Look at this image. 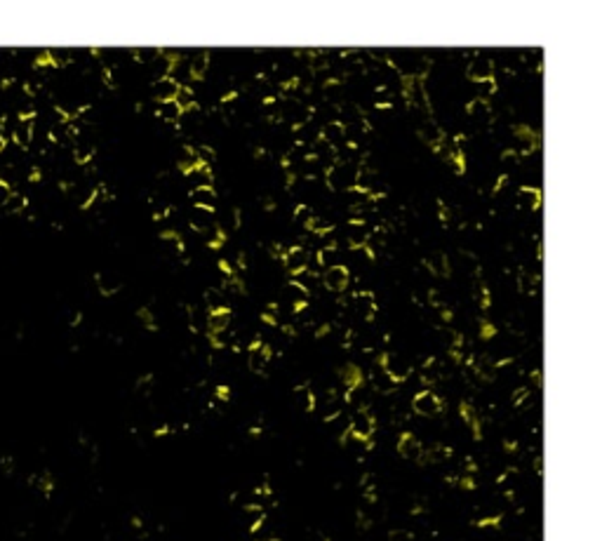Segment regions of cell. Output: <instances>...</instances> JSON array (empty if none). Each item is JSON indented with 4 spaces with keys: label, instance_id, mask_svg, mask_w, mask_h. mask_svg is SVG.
<instances>
[{
    "label": "cell",
    "instance_id": "obj_15",
    "mask_svg": "<svg viewBox=\"0 0 602 541\" xmlns=\"http://www.w3.org/2000/svg\"><path fill=\"white\" fill-rule=\"evenodd\" d=\"M210 52L207 50H198L193 52L189 59H186V66H189V75L191 80H203L207 75V68H210Z\"/></svg>",
    "mask_w": 602,
    "mask_h": 541
},
{
    "label": "cell",
    "instance_id": "obj_20",
    "mask_svg": "<svg viewBox=\"0 0 602 541\" xmlns=\"http://www.w3.org/2000/svg\"><path fill=\"white\" fill-rule=\"evenodd\" d=\"M224 308H229L224 289L222 287H207L205 289V311L215 313V311H224Z\"/></svg>",
    "mask_w": 602,
    "mask_h": 541
},
{
    "label": "cell",
    "instance_id": "obj_14",
    "mask_svg": "<svg viewBox=\"0 0 602 541\" xmlns=\"http://www.w3.org/2000/svg\"><path fill=\"white\" fill-rule=\"evenodd\" d=\"M189 201L193 208L198 210H207V212H215V205H217V191L215 186H203V189H191L189 191Z\"/></svg>",
    "mask_w": 602,
    "mask_h": 541
},
{
    "label": "cell",
    "instance_id": "obj_17",
    "mask_svg": "<svg viewBox=\"0 0 602 541\" xmlns=\"http://www.w3.org/2000/svg\"><path fill=\"white\" fill-rule=\"evenodd\" d=\"M515 198H517L520 210H527V212L539 210V205H541V191L536 189V186H520Z\"/></svg>",
    "mask_w": 602,
    "mask_h": 541
},
{
    "label": "cell",
    "instance_id": "obj_22",
    "mask_svg": "<svg viewBox=\"0 0 602 541\" xmlns=\"http://www.w3.org/2000/svg\"><path fill=\"white\" fill-rule=\"evenodd\" d=\"M155 113H158V118H163L165 122H177L184 111H181V106L172 99V101H163V104H158V111Z\"/></svg>",
    "mask_w": 602,
    "mask_h": 541
},
{
    "label": "cell",
    "instance_id": "obj_12",
    "mask_svg": "<svg viewBox=\"0 0 602 541\" xmlns=\"http://www.w3.org/2000/svg\"><path fill=\"white\" fill-rule=\"evenodd\" d=\"M466 113H468V118L473 120L478 127H487L492 122V106L487 99H478V96H473V99L466 104Z\"/></svg>",
    "mask_w": 602,
    "mask_h": 541
},
{
    "label": "cell",
    "instance_id": "obj_3",
    "mask_svg": "<svg viewBox=\"0 0 602 541\" xmlns=\"http://www.w3.org/2000/svg\"><path fill=\"white\" fill-rule=\"evenodd\" d=\"M379 367L381 370L386 372V377L391 379L393 384H403V382H407V379H410V375H412V365H410V360H407L403 353H398V351H388V353H384V356H381V363H379Z\"/></svg>",
    "mask_w": 602,
    "mask_h": 541
},
{
    "label": "cell",
    "instance_id": "obj_8",
    "mask_svg": "<svg viewBox=\"0 0 602 541\" xmlns=\"http://www.w3.org/2000/svg\"><path fill=\"white\" fill-rule=\"evenodd\" d=\"M280 261H282V266L289 270V273L294 275H299V273H303V270L308 268V261H310V257H308V250L303 247V245H292V247H287L282 252V257H280Z\"/></svg>",
    "mask_w": 602,
    "mask_h": 541
},
{
    "label": "cell",
    "instance_id": "obj_5",
    "mask_svg": "<svg viewBox=\"0 0 602 541\" xmlns=\"http://www.w3.org/2000/svg\"><path fill=\"white\" fill-rule=\"evenodd\" d=\"M466 78L473 82V85L494 80V59L485 52H475L468 59V66H466Z\"/></svg>",
    "mask_w": 602,
    "mask_h": 541
},
{
    "label": "cell",
    "instance_id": "obj_1",
    "mask_svg": "<svg viewBox=\"0 0 602 541\" xmlns=\"http://www.w3.org/2000/svg\"><path fill=\"white\" fill-rule=\"evenodd\" d=\"M325 186L329 191L339 193H351L358 186V163H346V160H336L332 167H327Z\"/></svg>",
    "mask_w": 602,
    "mask_h": 541
},
{
    "label": "cell",
    "instance_id": "obj_9",
    "mask_svg": "<svg viewBox=\"0 0 602 541\" xmlns=\"http://www.w3.org/2000/svg\"><path fill=\"white\" fill-rule=\"evenodd\" d=\"M351 282V270H348L344 264H336V266H329L325 268L322 273V285H325L329 292H344Z\"/></svg>",
    "mask_w": 602,
    "mask_h": 541
},
{
    "label": "cell",
    "instance_id": "obj_19",
    "mask_svg": "<svg viewBox=\"0 0 602 541\" xmlns=\"http://www.w3.org/2000/svg\"><path fill=\"white\" fill-rule=\"evenodd\" d=\"M231 325V311L224 308V311H215V313H207V334H217V332H226Z\"/></svg>",
    "mask_w": 602,
    "mask_h": 541
},
{
    "label": "cell",
    "instance_id": "obj_21",
    "mask_svg": "<svg viewBox=\"0 0 602 541\" xmlns=\"http://www.w3.org/2000/svg\"><path fill=\"white\" fill-rule=\"evenodd\" d=\"M459 412H461V417H464V421L468 424L471 426V431H473V438L475 440H480L482 438V428H480V417H478V412H475V407L471 403H461L459 405Z\"/></svg>",
    "mask_w": 602,
    "mask_h": 541
},
{
    "label": "cell",
    "instance_id": "obj_24",
    "mask_svg": "<svg viewBox=\"0 0 602 541\" xmlns=\"http://www.w3.org/2000/svg\"><path fill=\"white\" fill-rule=\"evenodd\" d=\"M391 541H414V534L410 530H393Z\"/></svg>",
    "mask_w": 602,
    "mask_h": 541
},
{
    "label": "cell",
    "instance_id": "obj_18",
    "mask_svg": "<svg viewBox=\"0 0 602 541\" xmlns=\"http://www.w3.org/2000/svg\"><path fill=\"white\" fill-rule=\"evenodd\" d=\"M122 280L118 273H113V270H101V273H96V287H99V292L103 294V297H111V294H115L120 289Z\"/></svg>",
    "mask_w": 602,
    "mask_h": 541
},
{
    "label": "cell",
    "instance_id": "obj_26",
    "mask_svg": "<svg viewBox=\"0 0 602 541\" xmlns=\"http://www.w3.org/2000/svg\"><path fill=\"white\" fill-rule=\"evenodd\" d=\"M217 396H219V401H229V396H231L229 386H219V389H217Z\"/></svg>",
    "mask_w": 602,
    "mask_h": 541
},
{
    "label": "cell",
    "instance_id": "obj_7",
    "mask_svg": "<svg viewBox=\"0 0 602 541\" xmlns=\"http://www.w3.org/2000/svg\"><path fill=\"white\" fill-rule=\"evenodd\" d=\"M271 358H273V351H271V346L266 344V341H259L255 339L250 344L248 349V367L255 375H264V370L268 367Z\"/></svg>",
    "mask_w": 602,
    "mask_h": 541
},
{
    "label": "cell",
    "instance_id": "obj_11",
    "mask_svg": "<svg viewBox=\"0 0 602 541\" xmlns=\"http://www.w3.org/2000/svg\"><path fill=\"white\" fill-rule=\"evenodd\" d=\"M179 87H181V85L172 78V75H165V78H155V80L151 82V94H153V99L158 101V104H163V101L177 99Z\"/></svg>",
    "mask_w": 602,
    "mask_h": 541
},
{
    "label": "cell",
    "instance_id": "obj_23",
    "mask_svg": "<svg viewBox=\"0 0 602 541\" xmlns=\"http://www.w3.org/2000/svg\"><path fill=\"white\" fill-rule=\"evenodd\" d=\"M529 398H532V391L527 389V386H522V389H517L513 393V398H510V403L515 405V407H522V405L529 403Z\"/></svg>",
    "mask_w": 602,
    "mask_h": 541
},
{
    "label": "cell",
    "instance_id": "obj_6",
    "mask_svg": "<svg viewBox=\"0 0 602 541\" xmlns=\"http://www.w3.org/2000/svg\"><path fill=\"white\" fill-rule=\"evenodd\" d=\"M443 398L438 396L433 389H424L419 391L417 396L412 398V410L417 412L419 417H429V419H433V417H438L440 412H443Z\"/></svg>",
    "mask_w": 602,
    "mask_h": 541
},
{
    "label": "cell",
    "instance_id": "obj_13",
    "mask_svg": "<svg viewBox=\"0 0 602 541\" xmlns=\"http://www.w3.org/2000/svg\"><path fill=\"white\" fill-rule=\"evenodd\" d=\"M396 449H398V454L403 456V459H410V461H419V459H422V454H424L422 442H419V438L414 433H403V435H400L398 442H396Z\"/></svg>",
    "mask_w": 602,
    "mask_h": 541
},
{
    "label": "cell",
    "instance_id": "obj_10",
    "mask_svg": "<svg viewBox=\"0 0 602 541\" xmlns=\"http://www.w3.org/2000/svg\"><path fill=\"white\" fill-rule=\"evenodd\" d=\"M353 313L358 315L360 320H370L377 315V299H374L372 292H367V289H360V292L353 294Z\"/></svg>",
    "mask_w": 602,
    "mask_h": 541
},
{
    "label": "cell",
    "instance_id": "obj_16",
    "mask_svg": "<svg viewBox=\"0 0 602 541\" xmlns=\"http://www.w3.org/2000/svg\"><path fill=\"white\" fill-rule=\"evenodd\" d=\"M426 266H429L431 273L438 275V278H447V275L452 273L447 254L440 252V250H433V252H429V257H426Z\"/></svg>",
    "mask_w": 602,
    "mask_h": 541
},
{
    "label": "cell",
    "instance_id": "obj_4",
    "mask_svg": "<svg viewBox=\"0 0 602 541\" xmlns=\"http://www.w3.org/2000/svg\"><path fill=\"white\" fill-rule=\"evenodd\" d=\"M346 431H348V435H351L353 440L370 445V440L374 438V431H377V421H374V417H372L370 410H358L351 417V421H348Z\"/></svg>",
    "mask_w": 602,
    "mask_h": 541
},
{
    "label": "cell",
    "instance_id": "obj_27",
    "mask_svg": "<svg viewBox=\"0 0 602 541\" xmlns=\"http://www.w3.org/2000/svg\"><path fill=\"white\" fill-rule=\"evenodd\" d=\"M308 541H329V537H327V534H322V532H313Z\"/></svg>",
    "mask_w": 602,
    "mask_h": 541
},
{
    "label": "cell",
    "instance_id": "obj_2",
    "mask_svg": "<svg viewBox=\"0 0 602 541\" xmlns=\"http://www.w3.org/2000/svg\"><path fill=\"white\" fill-rule=\"evenodd\" d=\"M393 68L398 71L403 78H417V80H424L426 73L431 71V59H426L424 55L419 52H412V50H403V52H396L388 59Z\"/></svg>",
    "mask_w": 602,
    "mask_h": 541
},
{
    "label": "cell",
    "instance_id": "obj_25",
    "mask_svg": "<svg viewBox=\"0 0 602 541\" xmlns=\"http://www.w3.org/2000/svg\"><path fill=\"white\" fill-rule=\"evenodd\" d=\"M12 191L15 189H10L8 184L3 182V179H0V208H5V203L10 201V196H12Z\"/></svg>",
    "mask_w": 602,
    "mask_h": 541
}]
</instances>
